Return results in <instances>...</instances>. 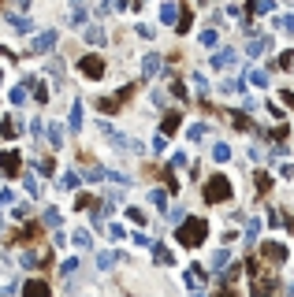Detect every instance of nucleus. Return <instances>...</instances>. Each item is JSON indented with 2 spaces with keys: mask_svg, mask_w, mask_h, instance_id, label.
<instances>
[{
  "mask_svg": "<svg viewBox=\"0 0 294 297\" xmlns=\"http://www.w3.org/2000/svg\"><path fill=\"white\" fill-rule=\"evenodd\" d=\"M79 71H82L86 78H101V74H104V60H101V56H86L82 64H79Z\"/></svg>",
  "mask_w": 294,
  "mask_h": 297,
  "instance_id": "obj_5",
  "label": "nucleus"
},
{
  "mask_svg": "<svg viewBox=\"0 0 294 297\" xmlns=\"http://www.w3.org/2000/svg\"><path fill=\"white\" fill-rule=\"evenodd\" d=\"M164 134H175L179 130V112H172V115H164V127H160Z\"/></svg>",
  "mask_w": 294,
  "mask_h": 297,
  "instance_id": "obj_10",
  "label": "nucleus"
},
{
  "mask_svg": "<svg viewBox=\"0 0 294 297\" xmlns=\"http://www.w3.org/2000/svg\"><path fill=\"white\" fill-rule=\"evenodd\" d=\"M75 271H79V260H64V268H60V275H67V279H71Z\"/></svg>",
  "mask_w": 294,
  "mask_h": 297,
  "instance_id": "obj_20",
  "label": "nucleus"
},
{
  "mask_svg": "<svg viewBox=\"0 0 294 297\" xmlns=\"http://www.w3.org/2000/svg\"><path fill=\"white\" fill-rule=\"evenodd\" d=\"M116 260H119L116 253H101V256H97V264H101V268H112V264H116Z\"/></svg>",
  "mask_w": 294,
  "mask_h": 297,
  "instance_id": "obj_21",
  "label": "nucleus"
},
{
  "mask_svg": "<svg viewBox=\"0 0 294 297\" xmlns=\"http://www.w3.org/2000/svg\"><path fill=\"white\" fill-rule=\"evenodd\" d=\"M231 197V182L224 175H216L209 186H205V201H227Z\"/></svg>",
  "mask_w": 294,
  "mask_h": 297,
  "instance_id": "obj_2",
  "label": "nucleus"
},
{
  "mask_svg": "<svg viewBox=\"0 0 294 297\" xmlns=\"http://www.w3.org/2000/svg\"><path fill=\"white\" fill-rule=\"evenodd\" d=\"M134 4H142V0H134Z\"/></svg>",
  "mask_w": 294,
  "mask_h": 297,
  "instance_id": "obj_29",
  "label": "nucleus"
},
{
  "mask_svg": "<svg viewBox=\"0 0 294 297\" xmlns=\"http://www.w3.org/2000/svg\"><path fill=\"white\" fill-rule=\"evenodd\" d=\"M253 4H257V0H253Z\"/></svg>",
  "mask_w": 294,
  "mask_h": 297,
  "instance_id": "obj_31",
  "label": "nucleus"
},
{
  "mask_svg": "<svg viewBox=\"0 0 294 297\" xmlns=\"http://www.w3.org/2000/svg\"><path fill=\"white\" fill-rule=\"evenodd\" d=\"M15 134H19V127L11 123V115H4L0 119V137H15Z\"/></svg>",
  "mask_w": 294,
  "mask_h": 297,
  "instance_id": "obj_8",
  "label": "nucleus"
},
{
  "mask_svg": "<svg viewBox=\"0 0 294 297\" xmlns=\"http://www.w3.org/2000/svg\"><path fill=\"white\" fill-rule=\"evenodd\" d=\"M23 297H49V283H41V279H30L23 286Z\"/></svg>",
  "mask_w": 294,
  "mask_h": 297,
  "instance_id": "obj_6",
  "label": "nucleus"
},
{
  "mask_svg": "<svg viewBox=\"0 0 294 297\" xmlns=\"http://www.w3.org/2000/svg\"><path fill=\"white\" fill-rule=\"evenodd\" d=\"M0 171H4L8 179H19V152H15V149L0 152Z\"/></svg>",
  "mask_w": 294,
  "mask_h": 297,
  "instance_id": "obj_3",
  "label": "nucleus"
},
{
  "mask_svg": "<svg viewBox=\"0 0 294 297\" xmlns=\"http://www.w3.org/2000/svg\"><path fill=\"white\" fill-rule=\"evenodd\" d=\"M290 4H294V0H290Z\"/></svg>",
  "mask_w": 294,
  "mask_h": 297,
  "instance_id": "obj_32",
  "label": "nucleus"
},
{
  "mask_svg": "<svg viewBox=\"0 0 294 297\" xmlns=\"http://www.w3.org/2000/svg\"><path fill=\"white\" fill-rule=\"evenodd\" d=\"M8 23L15 26V34H26V30H30V23H26V19H19V15H8Z\"/></svg>",
  "mask_w": 294,
  "mask_h": 297,
  "instance_id": "obj_13",
  "label": "nucleus"
},
{
  "mask_svg": "<svg viewBox=\"0 0 294 297\" xmlns=\"http://www.w3.org/2000/svg\"><path fill=\"white\" fill-rule=\"evenodd\" d=\"M86 41H89V45H97V49H101V45H104L108 37H104V30H101V26H89V30H86Z\"/></svg>",
  "mask_w": 294,
  "mask_h": 297,
  "instance_id": "obj_7",
  "label": "nucleus"
},
{
  "mask_svg": "<svg viewBox=\"0 0 294 297\" xmlns=\"http://www.w3.org/2000/svg\"><path fill=\"white\" fill-rule=\"evenodd\" d=\"M34 97H38V101H49V89H45V86H38V82H34Z\"/></svg>",
  "mask_w": 294,
  "mask_h": 297,
  "instance_id": "obj_24",
  "label": "nucleus"
},
{
  "mask_svg": "<svg viewBox=\"0 0 294 297\" xmlns=\"http://www.w3.org/2000/svg\"><path fill=\"white\" fill-rule=\"evenodd\" d=\"M265 256H272V260H283L287 253H283V245H272V242H268V245H265Z\"/></svg>",
  "mask_w": 294,
  "mask_h": 297,
  "instance_id": "obj_15",
  "label": "nucleus"
},
{
  "mask_svg": "<svg viewBox=\"0 0 294 297\" xmlns=\"http://www.w3.org/2000/svg\"><path fill=\"white\" fill-rule=\"evenodd\" d=\"M112 8L116 11H127V0H112Z\"/></svg>",
  "mask_w": 294,
  "mask_h": 297,
  "instance_id": "obj_28",
  "label": "nucleus"
},
{
  "mask_svg": "<svg viewBox=\"0 0 294 297\" xmlns=\"http://www.w3.org/2000/svg\"><path fill=\"white\" fill-rule=\"evenodd\" d=\"M67 123H71V130H82V104L71 108V119H67Z\"/></svg>",
  "mask_w": 294,
  "mask_h": 297,
  "instance_id": "obj_11",
  "label": "nucleus"
},
{
  "mask_svg": "<svg viewBox=\"0 0 294 297\" xmlns=\"http://www.w3.org/2000/svg\"><path fill=\"white\" fill-rule=\"evenodd\" d=\"M30 8V0H11V11H26Z\"/></svg>",
  "mask_w": 294,
  "mask_h": 297,
  "instance_id": "obj_27",
  "label": "nucleus"
},
{
  "mask_svg": "<svg viewBox=\"0 0 294 297\" xmlns=\"http://www.w3.org/2000/svg\"><path fill=\"white\" fill-rule=\"evenodd\" d=\"M94 205H97V201L89 197V193H79V201H75V208H82V212H89V208H94Z\"/></svg>",
  "mask_w": 294,
  "mask_h": 297,
  "instance_id": "obj_14",
  "label": "nucleus"
},
{
  "mask_svg": "<svg viewBox=\"0 0 294 297\" xmlns=\"http://www.w3.org/2000/svg\"><path fill=\"white\" fill-rule=\"evenodd\" d=\"M23 238H26V242H38V238H41V223H26V227H23Z\"/></svg>",
  "mask_w": 294,
  "mask_h": 297,
  "instance_id": "obj_9",
  "label": "nucleus"
},
{
  "mask_svg": "<svg viewBox=\"0 0 294 297\" xmlns=\"http://www.w3.org/2000/svg\"><path fill=\"white\" fill-rule=\"evenodd\" d=\"M45 223H49V227H60V212L49 208V212H45Z\"/></svg>",
  "mask_w": 294,
  "mask_h": 297,
  "instance_id": "obj_23",
  "label": "nucleus"
},
{
  "mask_svg": "<svg viewBox=\"0 0 294 297\" xmlns=\"http://www.w3.org/2000/svg\"><path fill=\"white\" fill-rule=\"evenodd\" d=\"M11 201H15V197H11L8 190H0V212H4V205H11Z\"/></svg>",
  "mask_w": 294,
  "mask_h": 297,
  "instance_id": "obj_26",
  "label": "nucleus"
},
{
  "mask_svg": "<svg viewBox=\"0 0 294 297\" xmlns=\"http://www.w3.org/2000/svg\"><path fill=\"white\" fill-rule=\"evenodd\" d=\"M49 137H52V145H56V149L64 145V130H60V127H52V130H49Z\"/></svg>",
  "mask_w": 294,
  "mask_h": 297,
  "instance_id": "obj_22",
  "label": "nucleus"
},
{
  "mask_svg": "<svg viewBox=\"0 0 294 297\" xmlns=\"http://www.w3.org/2000/svg\"><path fill=\"white\" fill-rule=\"evenodd\" d=\"M75 242H79V245H89V230H75Z\"/></svg>",
  "mask_w": 294,
  "mask_h": 297,
  "instance_id": "obj_25",
  "label": "nucleus"
},
{
  "mask_svg": "<svg viewBox=\"0 0 294 297\" xmlns=\"http://www.w3.org/2000/svg\"><path fill=\"white\" fill-rule=\"evenodd\" d=\"M190 19H194L190 8H182V15H179V34H187V30H190Z\"/></svg>",
  "mask_w": 294,
  "mask_h": 297,
  "instance_id": "obj_16",
  "label": "nucleus"
},
{
  "mask_svg": "<svg viewBox=\"0 0 294 297\" xmlns=\"http://www.w3.org/2000/svg\"><path fill=\"white\" fill-rule=\"evenodd\" d=\"M153 256H157L160 264H172V253H168V249H164V245H153Z\"/></svg>",
  "mask_w": 294,
  "mask_h": 297,
  "instance_id": "obj_17",
  "label": "nucleus"
},
{
  "mask_svg": "<svg viewBox=\"0 0 294 297\" xmlns=\"http://www.w3.org/2000/svg\"><path fill=\"white\" fill-rule=\"evenodd\" d=\"M0 78H4V74H0Z\"/></svg>",
  "mask_w": 294,
  "mask_h": 297,
  "instance_id": "obj_30",
  "label": "nucleus"
},
{
  "mask_svg": "<svg viewBox=\"0 0 294 297\" xmlns=\"http://www.w3.org/2000/svg\"><path fill=\"white\" fill-rule=\"evenodd\" d=\"M205 230H209V227H205V220H187V223L179 227V242L187 245V249H194V245H201Z\"/></svg>",
  "mask_w": 294,
  "mask_h": 297,
  "instance_id": "obj_1",
  "label": "nucleus"
},
{
  "mask_svg": "<svg viewBox=\"0 0 294 297\" xmlns=\"http://www.w3.org/2000/svg\"><path fill=\"white\" fill-rule=\"evenodd\" d=\"M56 45V30H45V34H38L34 41H30V56H41V52H49Z\"/></svg>",
  "mask_w": 294,
  "mask_h": 297,
  "instance_id": "obj_4",
  "label": "nucleus"
},
{
  "mask_svg": "<svg viewBox=\"0 0 294 297\" xmlns=\"http://www.w3.org/2000/svg\"><path fill=\"white\" fill-rule=\"evenodd\" d=\"M160 71V56H145V74H157Z\"/></svg>",
  "mask_w": 294,
  "mask_h": 297,
  "instance_id": "obj_18",
  "label": "nucleus"
},
{
  "mask_svg": "<svg viewBox=\"0 0 294 297\" xmlns=\"http://www.w3.org/2000/svg\"><path fill=\"white\" fill-rule=\"evenodd\" d=\"M11 104H26V86H15L11 89Z\"/></svg>",
  "mask_w": 294,
  "mask_h": 297,
  "instance_id": "obj_19",
  "label": "nucleus"
},
{
  "mask_svg": "<svg viewBox=\"0 0 294 297\" xmlns=\"http://www.w3.org/2000/svg\"><path fill=\"white\" fill-rule=\"evenodd\" d=\"M75 186H79V175H75V171H67V175L60 179V190H75Z\"/></svg>",
  "mask_w": 294,
  "mask_h": 297,
  "instance_id": "obj_12",
  "label": "nucleus"
}]
</instances>
